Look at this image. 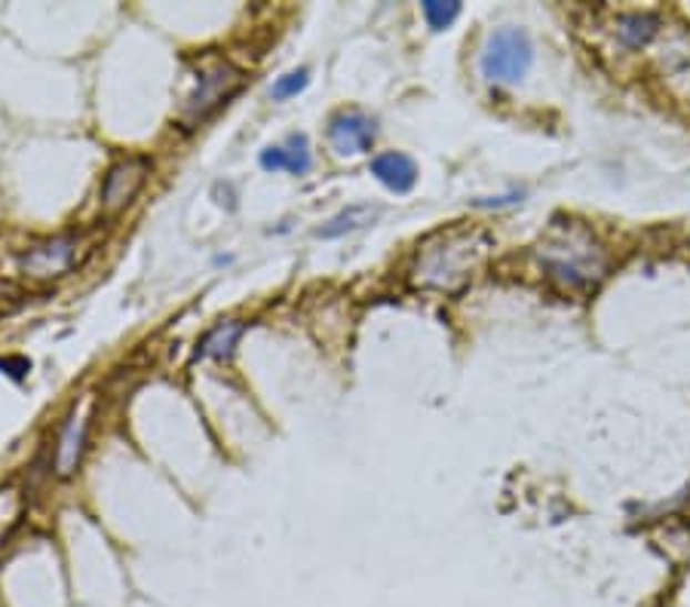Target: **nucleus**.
<instances>
[{"mask_svg": "<svg viewBox=\"0 0 690 607\" xmlns=\"http://www.w3.org/2000/svg\"><path fill=\"white\" fill-rule=\"evenodd\" d=\"M537 261L565 292H589L608 276L611 255L584 221L556 219L537 243Z\"/></svg>", "mask_w": 690, "mask_h": 607, "instance_id": "nucleus-1", "label": "nucleus"}, {"mask_svg": "<svg viewBox=\"0 0 690 607\" xmlns=\"http://www.w3.org/2000/svg\"><path fill=\"white\" fill-rule=\"evenodd\" d=\"M488 252H491V236L479 227H451L433 233L417 252L412 283L439 292H457L483 267Z\"/></svg>", "mask_w": 690, "mask_h": 607, "instance_id": "nucleus-2", "label": "nucleus"}, {"mask_svg": "<svg viewBox=\"0 0 690 607\" xmlns=\"http://www.w3.org/2000/svg\"><path fill=\"white\" fill-rule=\"evenodd\" d=\"M535 65V47L521 28H497L483 50V74L497 87H516Z\"/></svg>", "mask_w": 690, "mask_h": 607, "instance_id": "nucleus-3", "label": "nucleus"}, {"mask_svg": "<svg viewBox=\"0 0 690 607\" xmlns=\"http://www.w3.org/2000/svg\"><path fill=\"white\" fill-rule=\"evenodd\" d=\"M240 83H243V78H240V71H236V68H231V65L212 68V71H206V74L200 78L196 90L184 99L182 117L187 120V123L203 120V117L212 114L215 108H222V104L227 102L236 90H240Z\"/></svg>", "mask_w": 690, "mask_h": 607, "instance_id": "nucleus-4", "label": "nucleus"}, {"mask_svg": "<svg viewBox=\"0 0 690 607\" xmlns=\"http://www.w3.org/2000/svg\"><path fill=\"white\" fill-rule=\"evenodd\" d=\"M375 135H378L375 117L363 114L356 108L338 111V114L328 120V142L335 148V154L341 156H356L372 151Z\"/></svg>", "mask_w": 690, "mask_h": 607, "instance_id": "nucleus-5", "label": "nucleus"}, {"mask_svg": "<svg viewBox=\"0 0 690 607\" xmlns=\"http://www.w3.org/2000/svg\"><path fill=\"white\" fill-rule=\"evenodd\" d=\"M144 175H148V163L142 156H130V160H120L118 166H111V172L104 175L102 200L108 212H120L123 206H130L132 196L142 191Z\"/></svg>", "mask_w": 690, "mask_h": 607, "instance_id": "nucleus-6", "label": "nucleus"}, {"mask_svg": "<svg viewBox=\"0 0 690 607\" xmlns=\"http://www.w3.org/2000/svg\"><path fill=\"white\" fill-rule=\"evenodd\" d=\"M71 261H74V240L71 236H55L50 243L31 249L22 264L31 276H59L71 267Z\"/></svg>", "mask_w": 690, "mask_h": 607, "instance_id": "nucleus-7", "label": "nucleus"}, {"mask_svg": "<svg viewBox=\"0 0 690 607\" xmlns=\"http://www.w3.org/2000/svg\"><path fill=\"white\" fill-rule=\"evenodd\" d=\"M87 429H90V421H87L83 412L68 417L65 429L59 436V448H55V473L62 478L74 476V469L80 464V454H83V442H87Z\"/></svg>", "mask_w": 690, "mask_h": 607, "instance_id": "nucleus-8", "label": "nucleus"}, {"mask_svg": "<svg viewBox=\"0 0 690 607\" xmlns=\"http://www.w3.org/2000/svg\"><path fill=\"white\" fill-rule=\"evenodd\" d=\"M372 175H375L384 188H390L393 194H408L417 181V166L412 156L390 151V154H378L372 160Z\"/></svg>", "mask_w": 690, "mask_h": 607, "instance_id": "nucleus-9", "label": "nucleus"}, {"mask_svg": "<svg viewBox=\"0 0 690 607\" xmlns=\"http://www.w3.org/2000/svg\"><path fill=\"white\" fill-rule=\"evenodd\" d=\"M243 332H246V325L236 323V320L215 325V328H212V332H209V335L200 341V350H196V356L231 360V356H234L236 344H240V337H243Z\"/></svg>", "mask_w": 690, "mask_h": 607, "instance_id": "nucleus-10", "label": "nucleus"}, {"mask_svg": "<svg viewBox=\"0 0 690 607\" xmlns=\"http://www.w3.org/2000/svg\"><path fill=\"white\" fill-rule=\"evenodd\" d=\"M657 31H660V19L651 13H626L617 19V38L623 40L626 47H632V50L651 43Z\"/></svg>", "mask_w": 690, "mask_h": 607, "instance_id": "nucleus-11", "label": "nucleus"}, {"mask_svg": "<svg viewBox=\"0 0 690 607\" xmlns=\"http://www.w3.org/2000/svg\"><path fill=\"white\" fill-rule=\"evenodd\" d=\"M375 219H378V209L351 206V209H344L341 215H335L332 221H326V227H319V236H326V240H335V236H344V233L359 231V227L372 224Z\"/></svg>", "mask_w": 690, "mask_h": 607, "instance_id": "nucleus-12", "label": "nucleus"}, {"mask_svg": "<svg viewBox=\"0 0 690 607\" xmlns=\"http://www.w3.org/2000/svg\"><path fill=\"white\" fill-rule=\"evenodd\" d=\"M283 154H286V172H292V175H307L311 172V144L301 132L288 135L286 144H283Z\"/></svg>", "mask_w": 690, "mask_h": 607, "instance_id": "nucleus-13", "label": "nucleus"}, {"mask_svg": "<svg viewBox=\"0 0 690 607\" xmlns=\"http://www.w3.org/2000/svg\"><path fill=\"white\" fill-rule=\"evenodd\" d=\"M457 16H460V3H455V0H448V3H443V0H427L424 3V19H427V26L433 31H445V28L455 22Z\"/></svg>", "mask_w": 690, "mask_h": 607, "instance_id": "nucleus-14", "label": "nucleus"}, {"mask_svg": "<svg viewBox=\"0 0 690 607\" xmlns=\"http://www.w3.org/2000/svg\"><path fill=\"white\" fill-rule=\"evenodd\" d=\"M307 87V68H298V71H292L286 78H280L274 83V99H292V95H298L301 90Z\"/></svg>", "mask_w": 690, "mask_h": 607, "instance_id": "nucleus-15", "label": "nucleus"}, {"mask_svg": "<svg viewBox=\"0 0 690 607\" xmlns=\"http://www.w3.org/2000/svg\"><path fill=\"white\" fill-rule=\"evenodd\" d=\"M261 166L267 169V172H280V169H286V154H283V144H276V148H267V151H261Z\"/></svg>", "mask_w": 690, "mask_h": 607, "instance_id": "nucleus-16", "label": "nucleus"}]
</instances>
